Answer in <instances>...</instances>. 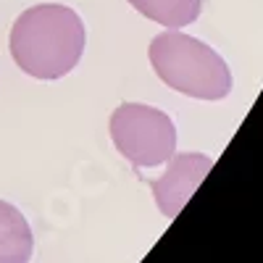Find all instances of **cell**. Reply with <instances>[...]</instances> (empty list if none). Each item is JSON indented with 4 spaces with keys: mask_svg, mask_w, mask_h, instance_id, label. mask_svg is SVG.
Segmentation results:
<instances>
[{
    "mask_svg": "<svg viewBox=\"0 0 263 263\" xmlns=\"http://www.w3.org/2000/svg\"><path fill=\"white\" fill-rule=\"evenodd\" d=\"M8 48L24 74L34 79H61L84 53V24L69 6H32L13 21Z\"/></svg>",
    "mask_w": 263,
    "mask_h": 263,
    "instance_id": "cell-1",
    "label": "cell"
},
{
    "mask_svg": "<svg viewBox=\"0 0 263 263\" xmlns=\"http://www.w3.org/2000/svg\"><path fill=\"white\" fill-rule=\"evenodd\" d=\"M150 63L171 90L197 100H224L232 92V71L211 45L182 32H163L150 42Z\"/></svg>",
    "mask_w": 263,
    "mask_h": 263,
    "instance_id": "cell-2",
    "label": "cell"
},
{
    "mask_svg": "<svg viewBox=\"0 0 263 263\" xmlns=\"http://www.w3.org/2000/svg\"><path fill=\"white\" fill-rule=\"evenodd\" d=\"M116 150L140 168L166 163L177 153V126L174 121L142 103H121L108 121Z\"/></svg>",
    "mask_w": 263,
    "mask_h": 263,
    "instance_id": "cell-3",
    "label": "cell"
},
{
    "mask_svg": "<svg viewBox=\"0 0 263 263\" xmlns=\"http://www.w3.org/2000/svg\"><path fill=\"white\" fill-rule=\"evenodd\" d=\"M166 163V174L158 182H153V195H156L161 213L174 218L187 205L197 184L205 179V174L213 166V158L203 156V153H179V156L174 153Z\"/></svg>",
    "mask_w": 263,
    "mask_h": 263,
    "instance_id": "cell-4",
    "label": "cell"
},
{
    "mask_svg": "<svg viewBox=\"0 0 263 263\" xmlns=\"http://www.w3.org/2000/svg\"><path fill=\"white\" fill-rule=\"evenodd\" d=\"M34 237L21 211L0 200V263H29Z\"/></svg>",
    "mask_w": 263,
    "mask_h": 263,
    "instance_id": "cell-5",
    "label": "cell"
},
{
    "mask_svg": "<svg viewBox=\"0 0 263 263\" xmlns=\"http://www.w3.org/2000/svg\"><path fill=\"white\" fill-rule=\"evenodd\" d=\"M129 6L168 29H182L200 16V0H129Z\"/></svg>",
    "mask_w": 263,
    "mask_h": 263,
    "instance_id": "cell-6",
    "label": "cell"
}]
</instances>
